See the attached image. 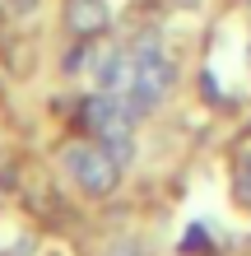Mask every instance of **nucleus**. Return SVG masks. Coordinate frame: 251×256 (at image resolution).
<instances>
[{
    "label": "nucleus",
    "instance_id": "1",
    "mask_svg": "<svg viewBox=\"0 0 251 256\" xmlns=\"http://www.w3.org/2000/svg\"><path fill=\"white\" fill-rule=\"evenodd\" d=\"M168 88H172V61H168V52L158 47V38L154 33H144L135 42V84H130V116H144V112H154L158 102L168 98Z\"/></svg>",
    "mask_w": 251,
    "mask_h": 256
},
{
    "label": "nucleus",
    "instance_id": "3",
    "mask_svg": "<svg viewBox=\"0 0 251 256\" xmlns=\"http://www.w3.org/2000/svg\"><path fill=\"white\" fill-rule=\"evenodd\" d=\"M65 24L75 28L79 38H88V33H98V28L112 24V10H107V0H70L65 5Z\"/></svg>",
    "mask_w": 251,
    "mask_h": 256
},
{
    "label": "nucleus",
    "instance_id": "9",
    "mask_svg": "<svg viewBox=\"0 0 251 256\" xmlns=\"http://www.w3.org/2000/svg\"><path fill=\"white\" fill-rule=\"evenodd\" d=\"M247 177H251V163H247Z\"/></svg>",
    "mask_w": 251,
    "mask_h": 256
},
{
    "label": "nucleus",
    "instance_id": "5",
    "mask_svg": "<svg viewBox=\"0 0 251 256\" xmlns=\"http://www.w3.org/2000/svg\"><path fill=\"white\" fill-rule=\"evenodd\" d=\"M126 112H130V108H126L121 98H112V94H102V98H88V102H84V126L98 135L107 122H116V116H126Z\"/></svg>",
    "mask_w": 251,
    "mask_h": 256
},
{
    "label": "nucleus",
    "instance_id": "7",
    "mask_svg": "<svg viewBox=\"0 0 251 256\" xmlns=\"http://www.w3.org/2000/svg\"><path fill=\"white\" fill-rule=\"evenodd\" d=\"M79 66H84V52H79V47H75V52H65V70H70V74H75Z\"/></svg>",
    "mask_w": 251,
    "mask_h": 256
},
{
    "label": "nucleus",
    "instance_id": "4",
    "mask_svg": "<svg viewBox=\"0 0 251 256\" xmlns=\"http://www.w3.org/2000/svg\"><path fill=\"white\" fill-rule=\"evenodd\" d=\"M102 135V154L116 158V163H130V154H135V135H130V112L116 116V122H107L98 130Z\"/></svg>",
    "mask_w": 251,
    "mask_h": 256
},
{
    "label": "nucleus",
    "instance_id": "8",
    "mask_svg": "<svg viewBox=\"0 0 251 256\" xmlns=\"http://www.w3.org/2000/svg\"><path fill=\"white\" fill-rule=\"evenodd\" d=\"M200 242H205V233H200V228H191V233H186V252H205Z\"/></svg>",
    "mask_w": 251,
    "mask_h": 256
},
{
    "label": "nucleus",
    "instance_id": "2",
    "mask_svg": "<svg viewBox=\"0 0 251 256\" xmlns=\"http://www.w3.org/2000/svg\"><path fill=\"white\" fill-rule=\"evenodd\" d=\"M61 163H65V172L75 177L88 196H107L116 186V168H121L116 158H107L102 149H88V144H70L61 154Z\"/></svg>",
    "mask_w": 251,
    "mask_h": 256
},
{
    "label": "nucleus",
    "instance_id": "6",
    "mask_svg": "<svg viewBox=\"0 0 251 256\" xmlns=\"http://www.w3.org/2000/svg\"><path fill=\"white\" fill-rule=\"evenodd\" d=\"M93 74H98V84H102V88H116V84L126 80V56L116 52V47L98 52V61H93Z\"/></svg>",
    "mask_w": 251,
    "mask_h": 256
}]
</instances>
